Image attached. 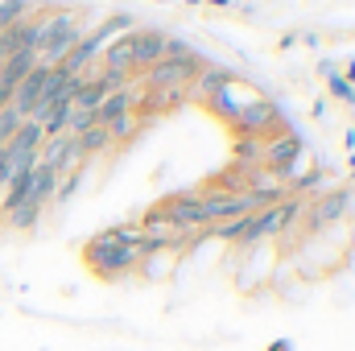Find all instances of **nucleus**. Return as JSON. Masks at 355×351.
I'll use <instances>...</instances> for the list:
<instances>
[{
	"label": "nucleus",
	"mask_w": 355,
	"mask_h": 351,
	"mask_svg": "<svg viewBox=\"0 0 355 351\" xmlns=\"http://www.w3.org/2000/svg\"><path fill=\"white\" fill-rule=\"evenodd\" d=\"M54 186H58V174L50 166H33V182H29V203L46 211V203H54Z\"/></svg>",
	"instance_id": "nucleus-11"
},
{
	"label": "nucleus",
	"mask_w": 355,
	"mask_h": 351,
	"mask_svg": "<svg viewBox=\"0 0 355 351\" xmlns=\"http://www.w3.org/2000/svg\"><path fill=\"white\" fill-rule=\"evenodd\" d=\"M257 99H261V91H257V87H248V83L232 79V83H223V87L215 91V95H211L207 103L215 108V116H223V120L232 124V120H236V116H240V112H244L248 103H257Z\"/></svg>",
	"instance_id": "nucleus-7"
},
{
	"label": "nucleus",
	"mask_w": 355,
	"mask_h": 351,
	"mask_svg": "<svg viewBox=\"0 0 355 351\" xmlns=\"http://www.w3.org/2000/svg\"><path fill=\"white\" fill-rule=\"evenodd\" d=\"M79 186H83V170L62 174V178H58V186H54V203H71V198L79 194Z\"/></svg>",
	"instance_id": "nucleus-21"
},
{
	"label": "nucleus",
	"mask_w": 355,
	"mask_h": 351,
	"mask_svg": "<svg viewBox=\"0 0 355 351\" xmlns=\"http://www.w3.org/2000/svg\"><path fill=\"white\" fill-rule=\"evenodd\" d=\"M277 120H281V103L268 99V95H261L257 103H248V108L232 120V128H236L240 137H268V132L277 128Z\"/></svg>",
	"instance_id": "nucleus-5"
},
{
	"label": "nucleus",
	"mask_w": 355,
	"mask_h": 351,
	"mask_svg": "<svg viewBox=\"0 0 355 351\" xmlns=\"http://www.w3.org/2000/svg\"><path fill=\"white\" fill-rule=\"evenodd\" d=\"M335 71H339V67H335L331 58H322V62H318V75H322V79H327V75H335Z\"/></svg>",
	"instance_id": "nucleus-25"
},
{
	"label": "nucleus",
	"mask_w": 355,
	"mask_h": 351,
	"mask_svg": "<svg viewBox=\"0 0 355 351\" xmlns=\"http://www.w3.org/2000/svg\"><path fill=\"white\" fill-rule=\"evenodd\" d=\"M166 219L174 223L178 232H202L207 228V215H202V198L198 194H174L162 203Z\"/></svg>",
	"instance_id": "nucleus-8"
},
{
	"label": "nucleus",
	"mask_w": 355,
	"mask_h": 351,
	"mask_svg": "<svg viewBox=\"0 0 355 351\" xmlns=\"http://www.w3.org/2000/svg\"><path fill=\"white\" fill-rule=\"evenodd\" d=\"M141 124H145V116H141V112H128V116H116V120L103 124V128H107L112 141H132V137L141 132Z\"/></svg>",
	"instance_id": "nucleus-15"
},
{
	"label": "nucleus",
	"mask_w": 355,
	"mask_h": 351,
	"mask_svg": "<svg viewBox=\"0 0 355 351\" xmlns=\"http://www.w3.org/2000/svg\"><path fill=\"white\" fill-rule=\"evenodd\" d=\"M21 17H29V0H0V29L17 25Z\"/></svg>",
	"instance_id": "nucleus-23"
},
{
	"label": "nucleus",
	"mask_w": 355,
	"mask_h": 351,
	"mask_svg": "<svg viewBox=\"0 0 355 351\" xmlns=\"http://www.w3.org/2000/svg\"><path fill=\"white\" fill-rule=\"evenodd\" d=\"M33 67H37V54H33V50H17V54H12V58L0 67V79H4L8 87H17V83H21V79H25Z\"/></svg>",
	"instance_id": "nucleus-12"
},
{
	"label": "nucleus",
	"mask_w": 355,
	"mask_h": 351,
	"mask_svg": "<svg viewBox=\"0 0 355 351\" xmlns=\"http://www.w3.org/2000/svg\"><path fill=\"white\" fill-rule=\"evenodd\" d=\"M232 79H236V75H232V71H223V67H202V71H198V79H194V83H198V95H202V99H211V95H215V91L223 87V83H232Z\"/></svg>",
	"instance_id": "nucleus-14"
},
{
	"label": "nucleus",
	"mask_w": 355,
	"mask_h": 351,
	"mask_svg": "<svg viewBox=\"0 0 355 351\" xmlns=\"http://www.w3.org/2000/svg\"><path fill=\"white\" fill-rule=\"evenodd\" d=\"M83 261H87L99 277L116 281V277H128V273L141 264V252H137V248H124V244H116L107 232H99L87 248H83Z\"/></svg>",
	"instance_id": "nucleus-3"
},
{
	"label": "nucleus",
	"mask_w": 355,
	"mask_h": 351,
	"mask_svg": "<svg viewBox=\"0 0 355 351\" xmlns=\"http://www.w3.org/2000/svg\"><path fill=\"white\" fill-rule=\"evenodd\" d=\"M87 128H95V112H83V108H71V116H67V132L62 137H83Z\"/></svg>",
	"instance_id": "nucleus-20"
},
{
	"label": "nucleus",
	"mask_w": 355,
	"mask_h": 351,
	"mask_svg": "<svg viewBox=\"0 0 355 351\" xmlns=\"http://www.w3.org/2000/svg\"><path fill=\"white\" fill-rule=\"evenodd\" d=\"M268 351H293V348H289V343L281 339V343H272V348H268Z\"/></svg>",
	"instance_id": "nucleus-28"
},
{
	"label": "nucleus",
	"mask_w": 355,
	"mask_h": 351,
	"mask_svg": "<svg viewBox=\"0 0 355 351\" xmlns=\"http://www.w3.org/2000/svg\"><path fill=\"white\" fill-rule=\"evenodd\" d=\"M327 91H331V99H339L343 108H355V87L343 79V71H335V75H327Z\"/></svg>",
	"instance_id": "nucleus-18"
},
{
	"label": "nucleus",
	"mask_w": 355,
	"mask_h": 351,
	"mask_svg": "<svg viewBox=\"0 0 355 351\" xmlns=\"http://www.w3.org/2000/svg\"><path fill=\"white\" fill-rule=\"evenodd\" d=\"M37 219H42V207H33V203H21V207H12V211L0 215V223L8 232H29V228H37Z\"/></svg>",
	"instance_id": "nucleus-13"
},
{
	"label": "nucleus",
	"mask_w": 355,
	"mask_h": 351,
	"mask_svg": "<svg viewBox=\"0 0 355 351\" xmlns=\"http://www.w3.org/2000/svg\"><path fill=\"white\" fill-rule=\"evenodd\" d=\"M21 124H25V116H21L12 103H8V108H0V145H8V141H12V132H17Z\"/></svg>",
	"instance_id": "nucleus-22"
},
{
	"label": "nucleus",
	"mask_w": 355,
	"mask_h": 351,
	"mask_svg": "<svg viewBox=\"0 0 355 351\" xmlns=\"http://www.w3.org/2000/svg\"><path fill=\"white\" fill-rule=\"evenodd\" d=\"M186 4H207V8H232L236 0H186Z\"/></svg>",
	"instance_id": "nucleus-24"
},
{
	"label": "nucleus",
	"mask_w": 355,
	"mask_h": 351,
	"mask_svg": "<svg viewBox=\"0 0 355 351\" xmlns=\"http://www.w3.org/2000/svg\"><path fill=\"white\" fill-rule=\"evenodd\" d=\"M261 149H265L261 137H240V141H236V162H248V166L257 170V166H261Z\"/></svg>",
	"instance_id": "nucleus-19"
},
{
	"label": "nucleus",
	"mask_w": 355,
	"mask_h": 351,
	"mask_svg": "<svg viewBox=\"0 0 355 351\" xmlns=\"http://www.w3.org/2000/svg\"><path fill=\"white\" fill-rule=\"evenodd\" d=\"M83 33H87V25H83V17H79L75 8H54V12L46 17V37H42V46H37V62H42V67H58V62L79 46Z\"/></svg>",
	"instance_id": "nucleus-1"
},
{
	"label": "nucleus",
	"mask_w": 355,
	"mask_h": 351,
	"mask_svg": "<svg viewBox=\"0 0 355 351\" xmlns=\"http://www.w3.org/2000/svg\"><path fill=\"white\" fill-rule=\"evenodd\" d=\"M107 236L116 240V244H124V248H145V236H141V228L137 223H116V228H107Z\"/></svg>",
	"instance_id": "nucleus-17"
},
{
	"label": "nucleus",
	"mask_w": 355,
	"mask_h": 351,
	"mask_svg": "<svg viewBox=\"0 0 355 351\" xmlns=\"http://www.w3.org/2000/svg\"><path fill=\"white\" fill-rule=\"evenodd\" d=\"M355 207V190L352 186H335V190H318L314 198H310V207H302V236H322L327 228H335V223H343L347 215H352Z\"/></svg>",
	"instance_id": "nucleus-2"
},
{
	"label": "nucleus",
	"mask_w": 355,
	"mask_h": 351,
	"mask_svg": "<svg viewBox=\"0 0 355 351\" xmlns=\"http://www.w3.org/2000/svg\"><path fill=\"white\" fill-rule=\"evenodd\" d=\"M137 108V87L128 83L124 91H107V99L95 108V124H112L116 116H128Z\"/></svg>",
	"instance_id": "nucleus-10"
},
{
	"label": "nucleus",
	"mask_w": 355,
	"mask_h": 351,
	"mask_svg": "<svg viewBox=\"0 0 355 351\" xmlns=\"http://www.w3.org/2000/svg\"><path fill=\"white\" fill-rule=\"evenodd\" d=\"M166 37L162 29H132V75H145L149 67H157L166 58Z\"/></svg>",
	"instance_id": "nucleus-6"
},
{
	"label": "nucleus",
	"mask_w": 355,
	"mask_h": 351,
	"mask_svg": "<svg viewBox=\"0 0 355 351\" xmlns=\"http://www.w3.org/2000/svg\"><path fill=\"white\" fill-rule=\"evenodd\" d=\"M198 71H202V58L194 54V50H186V54H166L157 67H149L145 75H141V83L149 91H162V87H190L194 79H198Z\"/></svg>",
	"instance_id": "nucleus-4"
},
{
	"label": "nucleus",
	"mask_w": 355,
	"mask_h": 351,
	"mask_svg": "<svg viewBox=\"0 0 355 351\" xmlns=\"http://www.w3.org/2000/svg\"><path fill=\"white\" fill-rule=\"evenodd\" d=\"M343 79H347V83H352V87H355V58H352V62H347V71H343Z\"/></svg>",
	"instance_id": "nucleus-27"
},
{
	"label": "nucleus",
	"mask_w": 355,
	"mask_h": 351,
	"mask_svg": "<svg viewBox=\"0 0 355 351\" xmlns=\"http://www.w3.org/2000/svg\"><path fill=\"white\" fill-rule=\"evenodd\" d=\"M112 145V137H107V128L103 124H95V128H87L83 137H79V149H83V157H95V153H103Z\"/></svg>",
	"instance_id": "nucleus-16"
},
{
	"label": "nucleus",
	"mask_w": 355,
	"mask_h": 351,
	"mask_svg": "<svg viewBox=\"0 0 355 351\" xmlns=\"http://www.w3.org/2000/svg\"><path fill=\"white\" fill-rule=\"evenodd\" d=\"M347 174L355 178V153H352V157H347Z\"/></svg>",
	"instance_id": "nucleus-29"
},
{
	"label": "nucleus",
	"mask_w": 355,
	"mask_h": 351,
	"mask_svg": "<svg viewBox=\"0 0 355 351\" xmlns=\"http://www.w3.org/2000/svg\"><path fill=\"white\" fill-rule=\"evenodd\" d=\"M46 75H50V67H33L17 87H12V108L25 116V120H33V108H37V99H42V87H46Z\"/></svg>",
	"instance_id": "nucleus-9"
},
{
	"label": "nucleus",
	"mask_w": 355,
	"mask_h": 351,
	"mask_svg": "<svg viewBox=\"0 0 355 351\" xmlns=\"http://www.w3.org/2000/svg\"><path fill=\"white\" fill-rule=\"evenodd\" d=\"M343 149H352V153H355V128H347V132H343Z\"/></svg>",
	"instance_id": "nucleus-26"
}]
</instances>
